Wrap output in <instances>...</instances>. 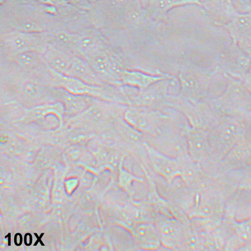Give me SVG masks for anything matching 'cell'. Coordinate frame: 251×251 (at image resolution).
<instances>
[{
	"label": "cell",
	"mask_w": 251,
	"mask_h": 251,
	"mask_svg": "<svg viewBox=\"0 0 251 251\" xmlns=\"http://www.w3.org/2000/svg\"><path fill=\"white\" fill-rule=\"evenodd\" d=\"M1 31L42 33L59 27L47 4L38 0H1Z\"/></svg>",
	"instance_id": "1"
},
{
	"label": "cell",
	"mask_w": 251,
	"mask_h": 251,
	"mask_svg": "<svg viewBox=\"0 0 251 251\" xmlns=\"http://www.w3.org/2000/svg\"><path fill=\"white\" fill-rule=\"evenodd\" d=\"M7 101L31 108L56 100L53 88L39 77L1 63V102Z\"/></svg>",
	"instance_id": "2"
},
{
	"label": "cell",
	"mask_w": 251,
	"mask_h": 251,
	"mask_svg": "<svg viewBox=\"0 0 251 251\" xmlns=\"http://www.w3.org/2000/svg\"><path fill=\"white\" fill-rule=\"evenodd\" d=\"M176 76L180 83L181 99L193 102L203 101L214 97L213 89L221 81H227L217 66H203L187 63L178 68Z\"/></svg>",
	"instance_id": "3"
},
{
	"label": "cell",
	"mask_w": 251,
	"mask_h": 251,
	"mask_svg": "<svg viewBox=\"0 0 251 251\" xmlns=\"http://www.w3.org/2000/svg\"><path fill=\"white\" fill-rule=\"evenodd\" d=\"M124 120L147 137H154L173 124H189L180 112L172 107L152 108L128 105Z\"/></svg>",
	"instance_id": "4"
},
{
	"label": "cell",
	"mask_w": 251,
	"mask_h": 251,
	"mask_svg": "<svg viewBox=\"0 0 251 251\" xmlns=\"http://www.w3.org/2000/svg\"><path fill=\"white\" fill-rule=\"evenodd\" d=\"M205 100L218 115L242 119L251 112V91L240 79H229L221 94Z\"/></svg>",
	"instance_id": "5"
},
{
	"label": "cell",
	"mask_w": 251,
	"mask_h": 251,
	"mask_svg": "<svg viewBox=\"0 0 251 251\" xmlns=\"http://www.w3.org/2000/svg\"><path fill=\"white\" fill-rule=\"evenodd\" d=\"M207 131L213 151L221 160L236 144L247 138L244 121L229 115H220Z\"/></svg>",
	"instance_id": "6"
},
{
	"label": "cell",
	"mask_w": 251,
	"mask_h": 251,
	"mask_svg": "<svg viewBox=\"0 0 251 251\" xmlns=\"http://www.w3.org/2000/svg\"><path fill=\"white\" fill-rule=\"evenodd\" d=\"M52 88H61L72 94L128 105L122 86L92 85L51 70Z\"/></svg>",
	"instance_id": "7"
},
{
	"label": "cell",
	"mask_w": 251,
	"mask_h": 251,
	"mask_svg": "<svg viewBox=\"0 0 251 251\" xmlns=\"http://www.w3.org/2000/svg\"><path fill=\"white\" fill-rule=\"evenodd\" d=\"M106 84L120 86L123 72L127 68L125 56L119 48L109 43L86 59Z\"/></svg>",
	"instance_id": "8"
},
{
	"label": "cell",
	"mask_w": 251,
	"mask_h": 251,
	"mask_svg": "<svg viewBox=\"0 0 251 251\" xmlns=\"http://www.w3.org/2000/svg\"><path fill=\"white\" fill-rule=\"evenodd\" d=\"M190 156L206 174L215 177L221 160L216 156L210 144L208 132L187 126L184 129Z\"/></svg>",
	"instance_id": "9"
},
{
	"label": "cell",
	"mask_w": 251,
	"mask_h": 251,
	"mask_svg": "<svg viewBox=\"0 0 251 251\" xmlns=\"http://www.w3.org/2000/svg\"><path fill=\"white\" fill-rule=\"evenodd\" d=\"M1 57L38 51L44 54L49 42L46 32L30 33L15 30L1 31Z\"/></svg>",
	"instance_id": "10"
},
{
	"label": "cell",
	"mask_w": 251,
	"mask_h": 251,
	"mask_svg": "<svg viewBox=\"0 0 251 251\" xmlns=\"http://www.w3.org/2000/svg\"><path fill=\"white\" fill-rule=\"evenodd\" d=\"M179 81L176 75L158 80L149 88L138 92L130 105L152 108L169 107V100L180 93Z\"/></svg>",
	"instance_id": "11"
},
{
	"label": "cell",
	"mask_w": 251,
	"mask_h": 251,
	"mask_svg": "<svg viewBox=\"0 0 251 251\" xmlns=\"http://www.w3.org/2000/svg\"><path fill=\"white\" fill-rule=\"evenodd\" d=\"M189 124H173L154 137H147L146 143L158 151L173 158L189 155L184 129Z\"/></svg>",
	"instance_id": "12"
},
{
	"label": "cell",
	"mask_w": 251,
	"mask_h": 251,
	"mask_svg": "<svg viewBox=\"0 0 251 251\" xmlns=\"http://www.w3.org/2000/svg\"><path fill=\"white\" fill-rule=\"evenodd\" d=\"M169 107L180 112L186 117L191 127L204 130H207L220 116L206 100L193 102L177 96L170 100Z\"/></svg>",
	"instance_id": "13"
},
{
	"label": "cell",
	"mask_w": 251,
	"mask_h": 251,
	"mask_svg": "<svg viewBox=\"0 0 251 251\" xmlns=\"http://www.w3.org/2000/svg\"><path fill=\"white\" fill-rule=\"evenodd\" d=\"M251 62V55L241 50L230 41V44L222 49L216 65L223 72L227 80H243Z\"/></svg>",
	"instance_id": "14"
},
{
	"label": "cell",
	"mask_w": 251,
	"mask_h": 251,
	"mask_svg": "<svg viewBox=\"0 0 251 251\" xmlns=\"http://www.w3.org/2000/svg\"><path fill=\"white\" fill-rule=\"evenodd\" d=\"M189 221H183L158 214L155 215L153 223L159 233L161 248L167 250L181 251L189 228Z\"/></svg>",
	"instance_id": "15"
},
{
	"label": "cell",
	"mask_w": 251,
	"mask_h": 251,
	"mask_svg": "<svg viewBox=\"0 0 251 251\" xmlns=\"http://www.w3.org/2000/svg\"><path fill=\"white\" fill-rule=\"evenodd\" d=\"M134 0H98L88 11L92 26L105 29L122 15Z\"/></svg>",
	"instance_id": "16"
},
{
	"label": "cell",
	"mask_w": 251,
	"mask_h": 251,
	"mask_svg": "<svg viewBox=\"0 0 251 251\" xmlns=\"http://www.w3.org/2000/svg\"><path fill=\"white\" fill-rule=\"evenodd\" d=\"M148 157V170L152 177L171 183L180 176V158H173L161 153L146 143Z\"/></svg>",
	"instance_id": "17"
},
{
	"label": "cell",
	"mask_w": 251,
	"mask_h": 251,
	"mask_svg": "<svg viewBox=\"0 0 251 251\" xmlns=\"http://www.w3.org/2000/svg\"><path fill=\"white\" fill-rule=\"evenodd\" d=\"M222 226L226 235L225 250L240 251L251 242V219L238 221L223 218Z\"/></svg>",
	"instance_id": "18"
},
{
	"label": "cell",
	"mask_w": 251,
	"mask_h": 251,
	"mask_svg": "<svg viewBox=\"0 0 251 251\" xmlns=\"http://www.w3.org/2000/svg\"><path fill=\"white\" fill-rule=\"evenodd\" d=\"M222 28L236 46L251 55V13L236 14Z\"/></svg>",
	"instance_id": "19"
},
{
	"label": "cell",
	"mask_w": 251,
	"mask_h": 251,
	"mask_svg": "<svg viewBox=\"0 0 251 251\" xmlns=\"http://www.w3.org/2000/svg\"><path fill=\"white\" fill-rule=\"evenodd\" d=\"M110 42L99 28L89 26L77 33L75 54L86 59L91 54L106 47Z\"/></svg>",
	"instance_id": "20"
},
{
	"label": "cell",
	"mask_w": 251,
	"mask_h": 251,
	"mask_svg": "<svg viewBox=\"0 0 251 251\" xmlns=\"http://www.w3.org/2000/svg\"><path fill=\"white\" fill-rule=\"evenodd\" d=\"M201 7L213 25L223 27L237 13L232 0H199Z\"/></svg>",
	"instance_id": "21"
},
{
	"label": "cell",
	"mask_w": 251,
	"mask_h": 251,
	"mask_svg": "<svg viewBox=\"0 0 251 251\" xmlns=\"http://www.w3.org/2000/svg\"><path fill=\"white\" fill-rule=\"evenodd\" d=\"M242 221L251 219V190L239 189L229 196L224 217Z\"/></svg>",
	"instance_id": "22"
},
{
	"label": "cell",
	"mask_w": 251,
	"mask_h": 251,
	"mask_svg": "<svg viewBox=\"0 0 251 251\" xmlns=\"http://www.w3.org/2000/svg\"><path fill=\"white\" fill-rule=\"evenodd\" d=\"M221 167L226 169L245 170L251 167V139L239 141L223 158Z\"/></svg>",
	"instance_id": "23"
},
{
	"label": "cell",
	"mask_w": 251,
	"mask_h": 251,
	"mask_svg": "<svg viewBox=\"0 0 251 251\" xmlns=\"http://www.w3.org/2000/svg\"><path fill=\"white\" fill-rule=\"evenodd\" d=\"M141 5L151 18L161 22L176 8L200 5L199 0H140Z\"/></svg>",
	"instance_id": "24"
},
{
	"label": "cell",
	"mask_w": 251,
	"mask_h": 251,
	"mask_svg": "<svg viewBox=\"0 0 251 251\" xmlns=\"http://www.w3.org/2000/svg\"><path fill=\"white\" fill-rule=\"evenodd\" d=\"M133 235L135 244L139 250H160L159 233L152 222H144L134 225Z\"/></svg>",
	"instance_id": "25"
},
{
	"label": "cell",
	"mask_w": 251,
	"mask_h": 251,
	"mask_svg": "<svg viewBox=\"0 0 251 251\" xmlns=\"http://www.w3.org/2000/svg\"><path fill=\"white\" fill-rule=\"evenodd\" d=\"M56 101L61 102L64 106L65 114L79 115L88 108L95 98L71 93L61 88H53Z\"/></svg>",
	"instance_id": "26"
},
{
	"label": "cell",
	"mask_w": 251,
	"mask_h": 251,
	"mask_svg": "<svg viewBox=\"0 0 251 251\" xmlns=\"http://www.w3.org/2000/svg\"><path fill=\"white\" fill-rule=\"evenodd\" d=\"M71 51L49 44L44 54L45 62L48 67L58 73L66 75L75 57Z\"/></svg>",
	"instance_id": "27"
},
{
	"label": "cell",
	"mask_w": 251,
	"mask_h": 251,
	"mask_svg": "<svg viewBox=\"0 0 251 251\" xmlns=\"http://www.w3.org/2000/svg\"><path fill=\"white\" fill-rule=\"evenodd\" d=\"M172 75H154L137 69H126L124 71L121 84L137 88L143 91L158 80L166 78Z\"/></svg>",
	"instance_id": "28"
},
{
	"label": "cell",
	"mask_w": 251,
	"mask_h": 251,
	"mask_svg": "<svg viewBox=\"0 0 251 251\" xmlns=\"http://www.w3.org/2000/svg\"><path fill=\"white\" fill-rule=\"evenodd\" d=\"M65 75L92 85L106 84L98 76L87 60L77 56H75L71 68Z\"/></svg>",
	"instance_id": "29"
},
{
	"label": "cell",
	"mask_w": 251,
	"mask_h": 251,
	"mask_svg": "<svg viewBox=\"0 0 251 251\" xmlns=\"http://www.w3.org/2000/svg\"><path fill=\"white\" fill-rule=\"evenodd\" d=\"M46 33L49 44L56 46L75 54L77 33L59 27L47 31Z\"/></svg>",
	"instance_id": "30"
},
{
	"label": "cell",
	"mask_w": 251,
	"mask_h": 251,
	"mask_svg": "<svg viewBox=\"0 0 251 251\" xmlns=\"http://www.w3.org/2000/svg\"><path fill=\"white\" fill-rule=\"evenodd\" d=\"M226 235L222 224L204 238V251L225 250Z\"/></svg>",
	"instance_id": "31"
},
{
	"label": "cell",
	"mask_w": 251,
	"mask_h": 251,
	"mask_svg": "<svg viewBox=\"0 0 251 251\" xmlns=\"http://www.w3.org/2000/svg\"><path fill=\"white\" fill-rule=\"evenodd\" d=\"M240 170L238 189L251 190V167Z\"/></svg>",
	"instance_id": "32"
},
{
	"label": "cell",
	"mask_w": 251,
	"mask_h": 251,
	"mask_svg": "<svg viewBox=\"0 0 251 251\" xmlns=\"http://www.w3.org/2000/svg\"><path fill=\"white\" fill-rule=\"evenodd\" d=\"M233 7L238 14L251 13V0H232Z\"/></svg>",
	"instance_id": "33"
},
{
	"label": "cell",
	"mask_w": 251,
	"mask_h": 251,
	"mask_svg": "<svg viewBox=\"0 0 251 251\" xmlns=\"http://www.w3.org/2000/svg\"><path fill=\"white\" fill-rule=\"evenodd\" d=\"M242 80H243L245 85H246L247 88L251 91V62L250 68L248 69L246 75H245L244 78Z\"/></svg>",
	"instance_id": "34"
},
{
	"label": "cell",
	"mask_w": 251,
	"mask_h": 251,
	"mask_svg": "<svg viewBox=\"0 0 251 251\" xmlns=\"http://www.w3.org/2000/svg\"><path fill=\"white\" fill-rule=\"evenodd\" d=\"M23 242V237L21 233H17L14 236V244L17 247L21 246Z\"/></svg>",
	"instance_id": "35"
},
{
	"label": "cell",
	"mask_w": 251,
	"mask_h": 251,
	"mask_svg": "<svg viewBox=\"0 0 251 251\" xmlns=\"http://www.w3.org/2000/svg\"><path fill=\"white\" fill-rule=\"evenodd\" d=\"M33 238L31 233H27L25 236V244L27 247L30 246L32 244Z\"/></svg>",
	"instance_id": "36"
},
{
	"label": "cell",
	"mask_w": 251,
	"mask_h": 251,
	"mask_svg": "<svg viewBox=\"0 0 251 251\" xmlns=\"http://www.w3.org/2000/svg\"><path fill=\"white\" fill-rule=\"evenodd\" d=\"M45 235V233H42L41 235H40V236H39L38 235H37V233H34V235L36 236V238L37 239V240L36 242V243L34 244V246H37V245L38 244L39 242H40V244L42 245V246L45 247V245L43 244V242L42 241V238L43 236V235Z\"/></svg>",
	"instance_id": "37"
},
{
	"label": "cell",
	"mask_w": 251,
	"mask_h": 251,
	"mask_svg": "<svg viewBox=\"0 0 251 251\" xmlns=\"http://www.w3.org/2000/svg\"><path fill=\"white\" fill-rule=\"evenodd\" d=\"M8 238V246H11V233H8V235L5 236V238Z\"/></svg>",
	"instance_id": "38"
},
{
	"label": "cell",
	"mask_w": 251,
	"mask_h": 251,
	"mask_svg": "<svg viewBox=\"0 0 251 251\" xmlns=\"http://www.w3.org/2000/svg\"><path fill=\"white\" fill-rule=\"evenodd\" d=\"M84 1L88 2V3H89V4H92L94 3V2L98 1V0H84Z\"/></svg>",
	"instance_id": "39"
}]
</instances>
